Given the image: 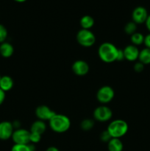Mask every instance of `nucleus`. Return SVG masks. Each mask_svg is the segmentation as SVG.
Masks as SVG:
<instances>
[{
	"mask_svg": "<svg viewBox=\"0 0 150 151\" xmlns=\"http://www.w3.org/2000/svg\"><path fill=\"white\" fill-rule=\"evenodd\" d=\"M119 49L113 44L104 42L99 46L98 49V55L100 59L104 63H113L117 60Z\"/></svg>",
	"mask_w": 150,
	"mask_h": 151,
	"instance_id": "obj_1",
	"label": "nucleus"
},
{
	"mask_svg": "<svg viewBox=\"0 0 150 151\" xmlns=\"http://www.w3.org/2000/svg\"><path fill=\"white\" fill-rule=\"evenodd\" d=\"M49 123L51 129L58 134L66 132L71 127L70 119L66 115L60 114H55L49 121Z\"/></svg>",
	"mask_w": 150,
	"mask_h": 151,
	"instance_id": "obj_2",
	"label": "nucleus"
},
{
	"mask_svg": "<svg viewBox=\"0 0 150 151\" xmlns=\"http://www.w3.org/2000/svg\"><path fill=\"white\" fill-rule=\"evenodd\" d=\"M129 126L126 122L123 119H116L108 125L107 131L112 138L120 139L127 133Z\"/></svg>",
	"mask_w": 150,
	"mask_h": 151,
	"instance_id": "obj_3",
	"label": "nucleus"
},
{
	"mask_svg": "<svg viewBox=\"0 0 150 151\" xmlns=\"http://www.w3.org/2000/svg\"><path fill=\"white\" fill-rule=\"evenodd\" d=\"M77 42L84 47H91L95 44L96 37L90 29H81L76 34Z\"/></svg>",
	"mask_w": 150,
	"mask_h": 151,
	"instance_id": "obj_4",
	"label": "nucleus"
},
{
	"mask_svg": "<svg viewBox=\"0 0 150 151\" xmlns=\"http://www.w3.org/2000/svg\"><path fill=\"white\" fill-rule=\"evenodd\" d=\"M114 96V90L109 86H104L101 87L96 93L97 100L102 104H107L111 102Z\"/></svg>",
	"mask_w": 150,
	"mask_h": 151,
	"instance_id": "obj_5",
	"label": "nucleus"
},
{
	"mask_svg": "<svg viewBox=\"0 0 150 151\" xmlns=\"http://www.w3.org/2000/svg\"><path fill=\"white\" fill-rule=\"evenodd\" d=\"M29 137L30 131L24 128H19L13 131L11 138L14 144L27 145L30 143Z\"/></svg>",
	"mask_w": 150,
	"mask_h": 151,
	"instance_id": "obj_6",
	"label": "nucleus"
},
{
	"mask_svg": "<svg viewBox=\"0 0 150 151\" xmlns=\"http://www.w3.org/2000/svg\"><path fill=\"white\" fill-rule=\"evenodd\" d=\"M112 116V110L106 106H99L94 111V119L99 122H107L111 119Z\"/></svg>",
	"mask_w": 150,
	"mask_h": 151,
	"instance_id": "obj_7",
	"label": "nucleus"
},
{
	"mask_svg": "<svg viewBox=\"0 0 150 151\" xmlns=\"http://www.w3.org/2000/svg\"><path fill=\"white\" fill-rule=\"evenodd\" d=\"M148 16V11L145 7H142V6L136 7L132 10V22H135L136 24H141L145 23Z\"/></svg>",
	"mask_w": 150,
	"mask_h": 151,
	"instance_id": "obj_8",
	"label": "nucleus"
},
{
	"mask_svg": "<svg viewBox=\"0 0 150 151\" xmlns=\"http://www.w3.org/2000/svg\"><path fill=\"white\" fill-rule=\"evenodd\" d=\"M55 112L45 105H41L37 107L35 115L39 120L49 121L55 115Z\"/></svg>",
	"mask_w": 150,
	"mask_h": 151,
	"instance_id": "obj_9",
	"label": "nucleus"
},
{
	"mask_svg": "<svg viewBox=\"0 0 150 151\" xmlns=\"http://www.w3.org/2000/svg\"><path fill=\"white\" fill-rule=\"evenodd\" d=\"M14 131V127L12 122L3 121L0 122V139L7 140L11 138Z\"/></svg>",
	"mask_w": 150,
	"mask_h": 151,
	"instance_id": "obj_10",
	"label": "nucleus"
},
{
	"mask_svg": "<svg viewBox=\"0 0 150 151\" xmlns=\"http://www.w3.org/2000/svg\"><path fill=\"white\" fill-rule=\"evenodd\" d=\"M72 71L78 76H84L89 72V65L86 61L82 60H77L72 64Z\"/></svg>",
	"mask_w": 150,
	"mask_h": 151,
	"instance_id": "obj_11",
	"label": "nucleus"
},
{
	"mask_svg": "<svg viewBox=\"0 0 150 151\" xmlns=\"http://www.w3.org/2000/svg\"><path fill=\"white\" fill-rule=\"evenodd\" d=\"M124 55V59H126L128 61H135L138 59L139 56V50L138 47L135 45H127L123 50Z\"/></svg>",
	"mask_w": 150,
	"mask_h": 151,
	"instance_id": "obj_12",
	"label": "nucleus"
},
{
	"mask_svg": "<svg viewBox=\"0 0 150 151\" xmlns=\"http://www.w3.org/2000/svg\"><path fill=\"white\" fill-rule=\"evenodd\" d=\"M13 52H14V48L11 44L6 41L0 44V55L3 58H7L11 57Z\"/></svg>",
	"mask_w": 150,
	"mask_h": 151,
	"instance_id": "obj_13",
	"label": "nucleus"
},
{
	"mask_svg": "<svg viewBox=\"0 0 150 151\" xmlns=\"http://www.w3.org/2000/svg\"><path fill=\"white\" fill-rule=\"evenodd\" d=\"M13 85H14V82L11 77L8 76V75H4V76L1 77L0 79V88L1 90L6 92L13 88Z\"/></svg>",
	"mask_w": 150,
	"mask_h": 151,
	"instance_id": "obj_14",
	"label": "nucleus"
},
{
	"mask_svg": "<svg viewBox=\"0 0 150 151\" xmlns=\"http://www.w3.org/2000/svg\"><path fill=\"white\" fill-rule=\"evenodd\" d=\"M124 148V145L120 139L112 138L107 142V149L108 151H122Z\"/></svg>",
	"mask_w": 150,
	"mask_h": 151,
	"instance_id": "obj_15",
	"label": "nucleus"
},
{
	"mask_svg": "<svg viewBox=\"0 0 150 151\" xmlns=\"http://www.w3.org/2000/svg\"><path fill=\"white\" fill-rule=\"evenodd\" d=\"M46 129V125L44 121L37 120L32 124L30 128V132L36 133V134L42 135Z\"/></svg>",
	"mask_w": 150,
	"mask_h": 151,
	"instance_id": "obj_16",
	"label": "nucleus"
},
{
	"mask_svg": "<svg viewBox=\"0 0 150 151\" xmlns=\"http://www.w3.org/2000/svg\"><path fill=\"white\" fill-rule=\"evenodd\" d=\"M79 23H80V26L82 29H90L94 25V19L92 16L85 15L81 18Z\"/></svg>",
	"mask_w": 150,
	"mask_h": 151,
	"instance_id": "obj_17",
	"label": "nucleus"
},
{
	"mask_svg": "<svg viewBox=\"0 0 150 151\" xmlns=\"http://www.w3.org/2000/svg\"><path fill=\"white\" fill-rule=\"evenodd\" d=\"M138 60L144 65L150 64V49L145 47L139 52Z\"/></svg>",
	"mask_w": 150,
	"mask_h": 151,
	"instance_id": "obj_18",
	"label": "nucleus"
},
{
	"mask_svg": "<svg viewBox=\"0 0 150 151\" xmlns=\"http://www.w3.org/2000/svg\"><path fill=\"white\" fill-rule=\"evenodd\" d=\"M144 37L145 36L142 33H141V32H135L130 37L132 44V45L136 46V47L137 46L141 45L144 42Z\"/></svg>",
	"mask_w": 150,
	"mask_h": 151,
	"instance_id": "obj_19",
	"label": "nucleus"
},
{
	"mask_svg": "<svg viewBox=\"0 0 150 151\" xmlns=\"http://www.w3.org/2000/svg\"><path fill=\"white\" fill-rule=\"evenodd\" d=\"M11 151H35V147L30 143L27 145L14 144L12 147Z\"/></svg>",
	"mask_w": 150,
	"mask_h": 151,
	"instance_id": "obj_20",
	"label": "nucleus"
},
{
	"mask_svg": "<svg viewBox=\"0 0 150 151\" xmlns=\"http://www.w3.org/2000/svg\"><path fill=\"white\" fill-rule=\"evenodd\" d=\"M137 30V24L133 22H127L126 24V25L124 26V32H126V34L127 35H132V34H134L135 32H136Z\"/></svg>",
	"mask_w": 150,
	"mask_h": 151,
	"instance_id": "obj_21",
	"label": "nucleus"
},
{
	"mask_svg": "<svg viewBox=\"0 0 150 151\" xmlns=\"http://www.w3.org/2000/svg\"><path fill=\"white\" fill-rule=\"evenodd\" d=\"M94 125V122L91 119H85L81 122L80 126L83 131H90Z\"/></svg>",
	"mask_w": 150,
	"mask_h": 151,
	"instance_id": "obj_22",
	"label": "nucleus"
},
{
	"mask_svg": "<svg viewBox=\"0 0 150 151\" xmlns=\"http://www.w3.org/2000/svg\"><path fill=\"white\" fill-rule=\"evenodd\" d=\"M7 38V30L4 25L0 24V44L4 42Z\"/></svg>",
	"mask_w": 150,
	"mask_h": 151,
	"instance_id": "obj_23",
	"label": "nucleus"
},
{
	"mask_svg": "<svg viewBox=\"0 0 150 151\" xmlns=\"http://www.w3.org/2000/svg\"><path fill=\"white\" fill-rule=\"evenodd\" d=\"M41 134H36V133L30 132V137H29L30 143H32V144H36V143L39 142L41 141Z\"/></svg>",
	"mask_w": 150,
	"mask_h": 151,
	"instance_id": "obj_24",
	"label": "nucleus"
},
{
	"mask_svg": "<svg viewBox=\"0 0 150 151\" xmlns=\"http://www.w3.org/2000/svg\"><path fill=\"white\" fill-rule=\"evenodd\" d=\"M100 138H101V141L104 142H108L111 139L112 137H110V135L109 134L108 131L106 130L105 131H103V132L101 133Z\"/></svg>",
	"mask_w": 150,
	"mask_h": 151,
	"instance_id": "obj_25",
	"label": "nucleus"
},
{
	"mask_svg": "<svg viewBox=\"0 0 150 151\" xmlns=\"http://www.w3.org/2000/svg\"><path fill=\"white\" fill-rule=\"evenodd\" d=\"M144 66H145V65H144L142 63L138 61L135 63V65H134L133 66V69L134 70H135V72H138V73H140V72H142L143 71H144Z\"/></svg>",
	"mask_w": 150,
	"mask_h": 151,
	"instance_id": "obj_26",
	"label": "nucleus"
},
{
	"mask_svg": "<svg viewBox=\"0 0 150 151\" xmlns=\"http://www.w3.org/2000/svg\"><path fill=\"white\" fill-rule=\"evenodd\" d=\"M144 45L146 46V48L150 49V32L147 34L145 37H144Z\"/></svg>",
	"mask_w": 150,
	"mask_h": 151,
	"instance_id": "obj_27",
	"label": "nucleus"
},
{
	"mask_svg": "<svg viewBox=\"0 0 150 151\" xmlns=\"http://www.w3.org/2000/svg\"><path fill=\"white\" fill-rule=\"evenodd\" d=\"M124 55L123 50L119 49V52H118V56H117V60L118 61H121V60H124Z\"/></svg>",
	"mask_w": 150,
	"mask_h": 151,
	"instance_id": "obj_28",
	"label": "nucleus"
},
{
	"mask_svg": "<svg viewBox=\"0 0 150 151\" xmlns=\"http://www.w3.org/2000/svg\"><path fill=\"white\" fill-rule=\"evenodd\" d=\"M5 100V92L0 88V106L4 103Z\"/></svg>",
	"mask_w": 150,
	"mask_h": 151,
	"instance_id": "obj_29",
	"label": "nucleus"
},
{
	"mask_svg": "<svg viewBox=\"0 0 150 151\" xmlns=\"http://www.w3.org/2000/svg\"><path fill=\"white\" fill-rule=\"evenodd\" d=\"M145 24H146V27L147 29H148L150 32V14L149 15V16H148V18H147Z\"/></svg>",
	"mask_w": 150,
	"mask_h": 151,
	"instance_id": "obj_30",
	"label": "nucleus"
},
{
	"mask_svg": "<svg viewBox=\"0 0 150 151\" xmlns=\"http://www.w3.org/2000/svg\"><path fill=\"white\" fill-rule=\"evenodd\" d=\"M46 151H60L58 148H57L56 147H54V146H51V147H49L46 150Z\"/></svg>",
	"mask_w": 150,
	"mask_h": 151,
	"instance_id": "obj_31",
	"label": "nucleus"
},
{
	"mask_svg": "<svg viewBox=\"0 0 150 151\" xmlns=\"http://www.w3.org/2000/svg\"><path fill=\"white\" fill-rule=\"evenodd\" d=\"M15 1H16V2H19V3H22V2H24V1H26V0H14Z\"/></svg>",
	"mask_w": 150,
	"mask_h": 151,
	"instance_id": "obj_32",
	"label": "nucleus"
},
{
	"mask_svg": "<svg viewBox=\"0 0 150 151\" xmlns=\"http://www.w3.org/2000/svg\"><path fill=\"white\" fill-rule=\"evenodd\" d=\"M1 75H0V79H1Z\"/></svg>",
	"mask_w": 150,
	"mask_h": 151,
	"instance_id": "obj_33",
	"label": "nucleus"
}]
</instances>
